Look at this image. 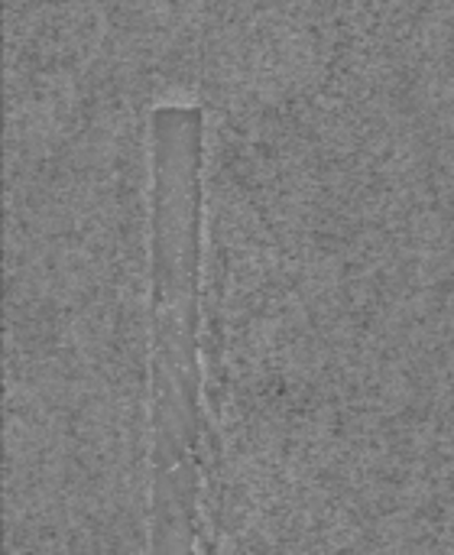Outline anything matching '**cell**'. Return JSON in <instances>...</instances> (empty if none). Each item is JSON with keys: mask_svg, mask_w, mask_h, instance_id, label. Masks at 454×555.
Here are the masks:
<instances>
[{"mask_svg": "<svg viewBox=\"0 0 454 555\" xmlns=\"http://www.w3.org/2000/svg\"><path fill=\"white\" fill-rule=\"evenodd\" d=\"M202 111L150 117V530L153 550L195 546L202 485L218 452L202 400Z\"/></svg>", "mask_w": 454, "mask_h": 555, "instance_id": "1", "label": "cell"}]
</instances>
